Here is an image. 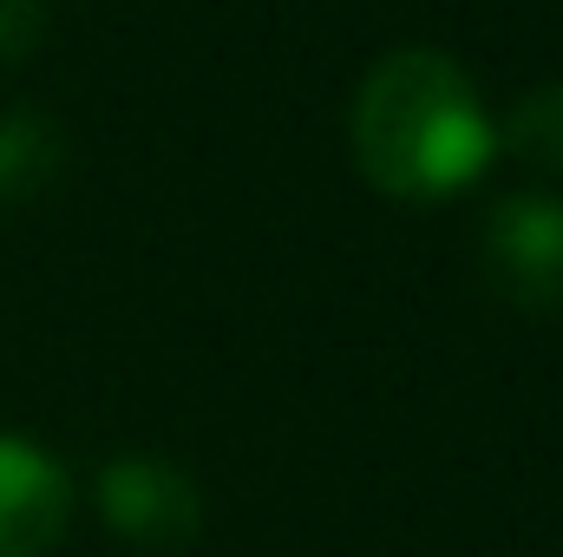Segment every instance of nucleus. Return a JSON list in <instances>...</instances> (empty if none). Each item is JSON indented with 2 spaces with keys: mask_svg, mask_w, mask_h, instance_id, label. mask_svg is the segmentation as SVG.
<instances>
[{
  "mask_svg": "<svg viewBox=\"0 0 563 557\" xmlns=\"http://www.w3.org/2000/svg\"><path fill=\"white\" fill-rule=\"evenodd\" d=\"M492 151H498L492 112L459 59L432 46H400L361 79L354 157L367 184H380L387 197H407V204L459 197L465 184L485 177Z\"/></svg>",
  "mask_w": 563,
  "mask_h": 557,
  "instance_id": "nucleus-1",
  "label": "nucleus"
},
{
  "mask_svg": "<svg viewBox=\"0 0 563 557\" xmlns=\"http://www.w3.org/2000/svg\"><path fill=\"white\" fill-rule=\"evenodd\" d=\"M485 276L518 308H563V197L511 190L485 217Z\"/></svg>",
  "mask_w": 563,
  "mask_h": 557,
  "instance_id": "nucleus-2",
  "label": "nucleus"
},
{
  "mask_svg": "<svg viewBox=\"0 0 563 557\" xmlns=\"http://www.w3.org/2000/svg\"><path fill=\"white\" fill-rule=\"evenodd\" d=\"M99 518L139 545V551H177L197 538L203 525V499H197V479L164 466V459H144V452H125L99 472Z\"/></svg>",
  "mask_w": 563,
  "mask_h": 557,
  "instance_id": "nucleus-3",
  "label": "nucleus"
},
{
  "mask_svg": "<svg viewBox=\"0 0 563 557\" xmlns=\"http://www.w3.org/2000/svg\"><path fill=\"white\" fill-rule=\"evenodd\" d=\"M73 525V479L66 466L20 439L0 433V557H46Z\"/></svg>",
  "mask_w": 563,
  "mask_h": 557,
  "instance_id": "nucleus-4",
  "label": "nucleus"
},
{
  "mask_svg": "<svg viewBox=\"0 0 563 557\" xmlns=\"http://www.w3.org/2000/svg\"><path fill=\"white\" fill-rule=\"evenodd\" d=\"M59 171V125L33 106H7L0 112V204L40 197Z\"/></svg>",
  "mask_w": 563,
  "mask_h": 557,
  "instance_id": "nucleus-5",
  "label": "nucleus"
},
{
  "mask_svg": "<svg viewBox=\"0 0 563 557\" xmlns=\"http://www.w3.org/2000/svg\"><path fill=\"white\" fill-rule=\"evenodd\" d=\"M505 144H511V157H525L531 171L563 177V79L531 86V92L511 106V119H505Z\"/></svg>",
  "mask_w": 563,
  "mask_h": 557,
  "instance_id": "nucleus-6",
  "label": "nucleus"
},
{
  "mask_svg": "<svg viewBox=\"0 0 563 557\" xmlns=\"http://www.w3.org/2000/svg\"><path fill=\"white\" fill-rule=\"evenodd\" d=\"M46 40V0H0V59H26Z\"/></svg>",
  "mask_w": 563,
  "mask_h": 557,
  "instance_id": "nucleus-7",
  "label": "nucleus"
}]
</instances>
